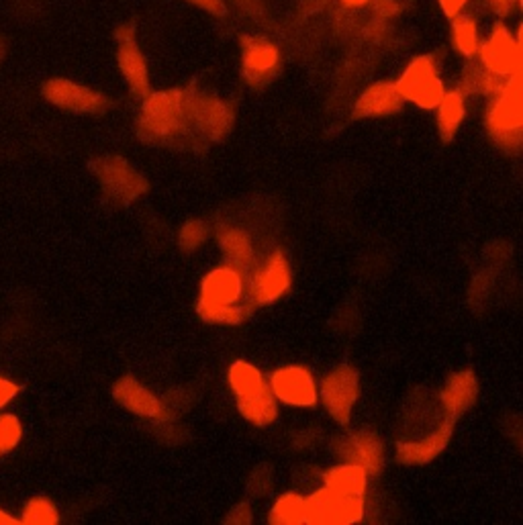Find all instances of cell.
<instances>
[{
    "label": "cell",
    "instance_id": "3957f363",
    "mask_svg": "<svg viewBox=\"0 0 523 525\" xmlns=\"http://www.w3.org/2000/svg\"><path fill=\"white\" fill-rule=\"evenodd\" d=\"M485 125L489 137L495 146L505 154H517L523 141V92L521 76L507 78L503 88L493 94L487 113Z\"/></svg>",
    "mask_w": 523,
    "mask_h": 525
},
{
    "label": "cell",
    "instance_id": "ac0fdd59",
    "mask_svg": "<svg viewBox=\"0 0 523 525\" xmlns=\"http://www.w3.org/2000/svg\"><path fill=\"white\" fill-rule=\"evenodd\" d=\"M405 101L399 94L395 82H374L370 84L354 105L356 119H380L401 113Z\"/></svg>",
    "mask_w": 523,
    "mask_h": 525
},
{
    "label": "cell",
    "instance_id": "83f0119b",
    "mask_svg": "<svg viewBox=\"0 0 523 525\" xmlns=\"http://www.w3.org/2000/svg\"><path fill=\"white\" fill-rule=\"evenodd\" d=\"M19 521L27 525H56L60 523V511L47 497H33L25 503Z\"/></svg>",
    "mask_w": 523,
    "mask_h": 525
},
{
    "label": "cell",
    "instance_id": "ba28073f",
    "mask_svg": "<svg viewBox=\"0 0 523 525\" xmlns=\"http://www.w3.org/2000/svg\"><path fill=\"white\" fill-rule=\"evenodd\" d=\"M293 272L284 252H272L266 262L252 270L248 284V299L254 307L272 305L291 291Z\"/></svg>",
    "mask_w": 523,
    "mask_h": 525
},
{
    "label": "cell",
    "instance_id": "4fadbf2b",
    "mask_svg": "<svg viewBox=\"0 0 523 525\" xmlns=\"http://www.w3.org/2000/svg\"><path fill=\"white\" fill-rule=\"evenodd\" d=\"M280 47L262 35L242 37V76L254 88L268 86L280 72Z\"/></svg>",
    "mask_w": 523,
    "mask_h": 525
},
{
    "label": "cell",
    "instance_id": "9c48e42d",
    "mask_svg": "<svg viewBox=\"0 0 523 525\" xmlns=\"http://www.w3.org/2000/svg\"><path fill=\"white\" fill-rule=\"evenodd\" d=\"M270 391L282 405L297 409H313L319 403V383L305 366H282L270 374Z\"/></svg>",
    "mask_w": 523,
    "mask_h": 525
},
{
    "label": "cell",
    "instance_id": "5b68a950",
    "mask_svg": "<svg viewBox=\"0 0 523 525\" xmlns=\"http://www.w3.org/2000/svg\"><path fill=\"white\" fill-rule=\"evenodd\" d=\"M403 101L413 103L419 109L432 111L444 97V82L434 54H423L413 58L399 80L395 82Z\"/></svg>",
    "mask_w": 523,
    "mask_h": 525
},
{
    "label": "cell",
    "instance_id": "6da1fadb",
    "mask_svg": "<svg viewBox=\"0 0 523 525\" xmlns=\"http://www.w3.org/2000/svg\"><path fill=\"white\" fill-rule=\"evenodd\" d=\"M137 135L150 146L174 148V150H201L207 148L190 125L186 111V90L170 88L150 92L144 99Z\"/></svg>",
    "mask_w": 523,
    "mask_h": 525
},
{
    "label": "cell",
    "instance_id": "1f68e13d",
    "mask_svg": "<svg viewBox=\"0 0 523 525\" xmlns=\"http://www.w3.org/2000/svg\"><path fill=\"white\" fill-rule=\"evenodd\" d=\"M225 523H252V507H250V503L235 505L229 511Z\"/></svg>",
    "mask_w": 523,
    "mask_h": 525
},
{
    "label": "cell",
    "instance_id": "484cf974",
    "mask_svg": "<svg viewBox=\"0 0 523 525\" xmlns=\"http://www.w3.org/2000/svg\"><path fill=\"white\" fill-rule=\"evenodd\" d=\"M307 517V497L301 493H284L280 495L268 515V523L272 525H303Z\"/></svg>",
    "mask_w": 523,
    "mask_h": 525
},
{
    "label": "cell",
    "instance_id": "277c9868",
    "mask_svg": "<svg viewBox=\"0 0 523 525\" xmlns=\"http://www.w3.org/2000/svg\"><path fill=\"white\" fill-rule=\"evenodd\" d=\"M186 90V111L190 125H193L197 137L205 143H215L223 141L235 121L233 107L215 97V94H209L205 90H199L195 84H190L184 88Z\"/></svg>",
    "mask_w": 523,
    "mask_h": 525
},
{
    "label": "cell",
    "instance_id": "8992f818",
    "mask_svg": "<svg viewBox=\"0 0 523 525\" xmlns=\"http://www.w3.org/2000/svg\"><path fill=\"white\" fill-rule=\"evenodd\" d=\"M358 397L360 376L348 364H342L327 372L319 383V401L323 403L325 411L344 427L352 421V411Z\"/></svg>",
    "mask_w": 523,
    "mask_h": 525
},
{
    "label": "cell",
    "instance_id": "2e32d148",
    "mask_svg": "<svg viewBox=\"0 0 523 525\" xmlns=\"http://www.w3.org/2000/svg\"><path fill=\"white\" fill-rule=\"evenodd\" d=\"M336 454L342 458V462L364 468L368 476H378L385 466L383 442L370 432H354L340 438L336 444Z\"/></svg>",
    "mask_w": 523,
    "mask_h": 525
},
{
    "label": "cell",
    "instance_id": "e575fe53",
    "mask_svg": "<svg viewBox=\"0 0 523 525\" xmlns=\"http://www.w3.org/2000/svg\"><path fill=\"white\" fill-rule=\"evenodd\" d=\"M438 5L442 9V13L452 19L454 15H458V13H462L466 9L468 0H438Z\"/></svg>",
    "mask_w": 523,
    "mask_h": 525
},
{
    "label": "cell",
    "instance_id": "5bb4252c",
    "mask_svg": "<svg viewBox=\"0 0 523 525\" xmlns=\"http://www.w3.org/2000/svg\"><path fill=\"white\" fill-rule=\"evenodd\" d=\"M115 39H117V64L121 76L125 78L129 90L137 99H146L152 92L150 70L144 54L139 50L135 25L133 23L119 25L115 31Z\"/></svg>",
    "mask_w": 523,
    "mask_h": 525
},
{
    "label": "cell",
    "instance_id": "4316f807",
    "mask_svg": "<svg viewBox=\"0 0 523 525\" xmlns=\"http://www.w3.org/2000/svg\"><path fill=\"white\" fill-rule=\"evenodd\" d=\"M254 305H207L203 301L197 303V313L203 321L213 325H242L254 313Z\"/></svg>",
    "mask_w": 523,
    "mask_h": 525
},
{
    "label": "cell",
    "instance_id": "8d00e7d4",
    "mask_svg": "<svg viewBox=\"0 0 523 525\" xmlns=\"http://www.w3.org/2000/svg\"><path fill=\"white\" fill-rule=\"evenodd\" d=\"M17 523H21V521H19L15 515H11V513L0 509V525H17Z\"/></svg>",
    "mask_w": 523,
    "mask_h": 525
},
{
    "label": "cell",
    "instance_id": "e0dca14e",
    "mask_svg": "<svg viewBox=\"0 0 523 525\" xmlns=\"http://www.w3.org/2000/svg\"><path fill=\"white\" fill-rule=\"evenodd\" d=\"M244 272L223 264L205 274L201 282V299L207 305H237L244 299Z\"/></svg>",
    "mask_w": 523,
    "mask_h": 525
},
{
    "label": "cell",
    "instance_id": "44dd1931",
    "mask_svg": "<svg viewBox=\"0 0 523 525\" xmlns=\"http://www.w3.org/2000/svg\"><path fill=\"white\" fill-rule=\"evenodd\" d=\"M321 487L342 497H364L368 489V474L364 468L342 462L321 474Z\"/></svg>",
    "mask_w": 523,
    "mask_h": 525
},
{
    "label": "cell",
    "instance_id": "ffe728a7",
    "mask_svg": "<svg viewBox=\"0 0 523 525\" xmlns=\"http://www.w3.org/2000/svg\"><path fill=\"white\" fill-rule=\"evenodd\" d=\"M113 397L121 407L139 417H160L164 411V403L129 374L117 380L113 387Z\"/></svg>",
    "mask_w": 523,
    "mask_h": 525
},
{
    "label": "cell",
    "instance_id": "d6a6232c",
    "mask_svg": "<svg viewBox=\"0 0 523 525\" xmlns=\"http://www.w3.org/2000/svg\"><path fill=\"white\" fill-rule=\"evenodd\" d=\"M188 3L190 5H195V7H199V9H203V11H207V13H211V15H225V0H188Z\"/></svg>",
    "mask_w": 523,
    "mask_h": 525
},
{
    "label": "cell",
    "instance_id": "7a4b0ae2",
    "mask_svg": "<svg viewBox=\"0 0 523 525\" xmlns=\"http://www.w3.org/2000/svg\"><path fill=\"white\" fill-rule=\"evenodd\" d=\"M227 385L235 397L237 411L256 427H268L278 417V401L274 399L266 376L250 362L235 360L227 370Z\"/></svg>",
    "mask_w": 523,
    "mask_h": 525
},
{
    "label": "cell",
    "instance_id": "4dcf8cb0",
    "mask_svg": "<svg viewBox=\"0 0 523 525\" xmlns=\"http://www.w3.org/2000/svg\"><path fill=\"white\" fill-rule=\"evenodd\" d=\"M21 393V387L11 378L0 376V411H3L9 403H13Z\"/></svg>",
    "mask_w": 523,
    "mask_h": 525
},
{
    "label": "cell",
    "instance_id": "8fae6325",
    "mask_svg": "<svg viewBox=\"0 0 523 525\" xmlns=\"http://www.w3.org/2000/svg\"><path fill=\"white\" fill-rule=\"evenodd\" d=\"M481 64L495 76L513 78L521 76V41L519 35L497 21L485 41H481L479 54Z\"/></svg>",
    "mask_w": 523,
    "mask_h": 525
},
{
    "label": "cell",
    "instance_id": "d6986e66",
    "mask_svg": "<svg viewBox=\"0 0 523 525\" xmlns=\"http://www.w3.org/2000/svg\"><path fill=\"white\" fill-rule=\"evenodd\" d=\"M477 399H479V378L470 370L454 372L440 391L442 411L452 419H460L466 411L474 407Z\"/></svg>",
    "mask_w": 523,
    "mask_h": 525
},
{
    "label": "cell",
    "instance_id": "7402d4cb",
    "mask_svg": "<svg viewBox=\"0 0 523 525\" xmlns=\"http://www.w3.org/2000/svg\"><path fill=\"white\" fill-rule=\"evenodd\" d=\"M219 246H221L225 262L229 266L237 268L244 274H248V272H252L256 268L254 248L250 244V237L244 231L233 229V227L223 229L219 233Z\"/></svg>",
    "mask_w": 523,
    "mask_h": 525
},
{
    "label": "cell",
    "instance_id": "836d02e7",
    "mask_svg": "<svg viewBox=\"0 0 523 525\" xmlns=\"http://www.w3.org/2000/svg\"><path fill=\"white\" fill-rule=\"evenodd\" d=\"M370 3L374 7V13L380 17H393L399 13V5L395 0H370Z\"/></svg>",
    "mask_w": 523,
    "mask_h": 525
},
{
    "label": "cell",
    "instance_id": "cb8c5ba5",
    "mask_svg": "<svg viewBox=\"0 0 523 525\" xmlns=\"http://www.w3.org/2000/svg\"><path fill=\"white\" fill-rule=\"evenodd\" d=\"M450 39L454 50L464 56L466 60H474L479 54V47H481V29L477 19L468 13H458L452 17L450 23Z\"/></svg>",
    "mask_w": 523,
    "mask_h": 525
},
{
    "label": "cell",
    "instance_id": "74e56055",
    "mask_svg": "<svg viewBox=\"0 0 523 525\" xmlns=\"http://www.w3.org/2000/svg\"><path fill=\"white\" fill-rule=\"evenodd\" d=\"M368 3L370 0H342V5L348 9H360V7H366Z\"/></svg>",
    "mask_w": 523,
    "mask_h": 525
},
{
    "label": "cell",
    "instance_id": "d4e9b609",
    "mask_svg": "<svg viewBox=\"0 0 523 525\" xmlns=\"http://www.w3.org/2000/svg\"><path fill=\"white\" fill-rule=\"evenodd\" d=\"M507 78L491 74L481 62H470L460 74L458 90L464 94V97H470V94H481V97H493L497 94Z\"/></svg>",
    "mask_w": 523,
    "mask_h": 525
},
{
    "label": "cell",
    "instance_id": "f1b7e54d",
    "mask_svg": "<svg viewBox=\"0 0 523 525\" xmlns=\"http://www.w3.org/2000/svg\"><path fill=\"white\" fill-rule=\"evenodd\" d=\"M23 438L21 419L13 413L0 415V456L13 452Z\"/></svg>",
    "mask_w": 523,
    "mask_h": 525
},
{
    "label": "cell",
    "instance_id": "d590c367",
    "mask_svg": "<svg viewBox=\"0 0 523 525\" xmlns=\"http://www.w3.org/2000/svg\"><path fill=\"white\" fill-rule=\"evenodd\" d=\"M489 3H491L493 11H495L497 15L507 17V15L521 3V0H489Z\"/></svg>",
    "mask_w": 523,
    "mask_h": 525
},
{
    "label": "cell",
    "instance_id": "9a60e30c",
    "mask_svg": "<svg viewBox=\"0 0 523 525\" xmlns=\"http://www.w3.org/2000/svg\"><path fill=\"white\" fill-rule=\"evenodd\" d=\"M456 419L444 417L430 434L421 436L417 440H399L397 442V462L405 466H423L436 460L450 444L454 434Z\"/></svg>",
    "mask_w": 523,
    "mask_h": 525
},
{
    "label": "cell",
    "instance_id": "f35d334b",
    "mask_svg": "<svg viewBox=\"0 0 523 525\" xmlns=\"http://www.w3.org/2000/svg\"><path fill=\"white\" fill-rule=\"evenodd\" d=\"M7 58V41L0 37V62H3Z\"/></svg>",
    "mask_w": 523,
    "mask_h": 525
},
{
    "label": "cell",
    "instance_id": "7c38bea8",
    "mask_svg": "<svg viewBox=\"0 0 523 525\" xmlns=\"http://www.w3.org/2000/svg\"><path fill=\"white\" fill-rule=\"evenodd\" d=\"M366 515L364 497H342L329 493L319 487L311 497H307V517L305 523L313 525H354Z\"/></svg>",
    "mask_w": 523,
    "mask_h": 525
},
{
    "label": "cell",
    "instance_id": "f546056e",
    "mask_svg": "<svg viewBox=\"0 0 523 525\" xmlns=\"http://www.w3.org/2000/svg\"><path fill=\"white\" fill-rule=\"evenodd\" d=\"M209 235V229L203 221H188L182 229H180V235H178V242H180V248L186 250V252H193L197 248H201L207 240Z\"/></svg>",
    "mask_w": 523,
    "mask_h": 525
},
{
    "label": "cell",
    "instance_id": "52a82bcc",
    "mask_svg": "<svg viewBox=\"0 0 523 525\" xmlns=\"http://www.w3.org/2000/svg\"><path fill=\"white\" fill-rule=\"evenodd\" d=\"M92 170L103 186V193L119 205L137 201L150 188L148 180L119 156H107L92 162Z\"/></svg>",
    "mask_w": 523,
    "mask_h": 525
},
{
    "label": "cell",
    "instance_id": "30bf717a",
    "mask_svg": "<svg viewBox=\"0 0 523 525\" xmlns=\"http://www.w3.org/2000/svg\"><path fill=\"white\" fill-rule=\"evenodd\" d=\"M41 94L43 99L52 103L54 107L80 115H101L111 107V101L103 92L68 78L47 80L41 86Z\"/></svg>",
    "mask_w": 523,
    "mask_h": 525
},
{
    "label": "cell",
    "instance_id": "603a6c76",
    "mask_svg": "<svg viewBox=\"0 0 523 525\" xmlns=\"http://www.w3.org/2000/svg\"><path fill=\"white\" fill-rule=\"evenodd\" d=\"M436 111H438L436 123H438L440 139L450 143L466 119V97L458 88L446 90Z\"/></svg>",
    "mask_w": 523,
    "mask_h": 525
}]
</instances>
